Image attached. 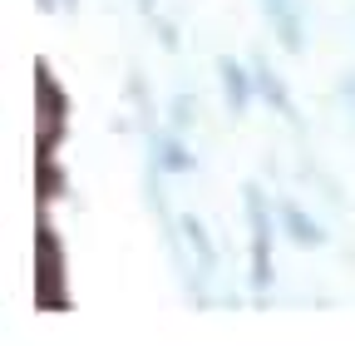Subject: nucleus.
<instances>
[{
    "mask_svg": "<svg viewBox=\"0 0 355 346\" xmlns=\"http://www.w3.org/2000/svg\"><path fill=\"white\" fill-rule=\"evenodd\" d=\"M277 223H282V233H286L296 247H321V242H326V228L311 218L301 203H277Z\"/></svg>",
    "mask_w": 355,
    "mask_h": 346,
    "instance_id": "3",
    "label": "nucleus"
},
{
    "mask_svg": "<svg viewBox=\"0 0 355 346\" xmlns=\"http://www.w3.org/2000/svg\"><path fill=\"white\" fill-rule=\"evenodd\" d=\"M252 79H257V94H261L266 104H272L277 114H291V94H286V84H282V74H277L272 65H266L261 55L252 60Z\"/></svg>",
    "mask_w": 355,
    "mask_h": 346,
    "instance_id": "5",
    "label": "nucleus"
},
{
    "mask_svg": "<svg viewBox=\"0 0 355 346\" xmlns=\"http://www.w3.org/2000/svg\"><path fill=\"white\" fill-rule=\"evenodd\" d=\"M158 168L163 173H193V154H188V144L178 139V134H163L158 139Z\"/></svg>",
    "mask_w": 355,
    "mask_h": 346,
    "instance_id": "6",
    "label": "nucleus"
},
{
    "mask_svg": "<svg viewBox=\"0 0 355 346\" xmlns=\"http://www.w3.org/2000/svg\"><path fill=\"white\" fill-rule=\"evenodd\" d=\"M193 124V99H173V129H188Z\"/></svg>",
    "mask_w": 355,
    "mask_h": 346,
    "instance_id": "8",
    "label": "nucleus"
},
{
    "mask_svg": "<svg viewBox=\"0 0 355 346\" xmlns=\"http://www.w3.org/2000/svg\"><path fill=\"white\" fill-rule=\"evenodd\" d=\"M217 74H222V94H227L232 114H247V104H252V94H257L252 65H242V60H232V55H222V60H217Z\"/></svg>",
    "mask_w": 355,
    "mask_h": 346,
    "instance_id": "2",
    "label": "nucleus"
},
{
    "mask_svg": "<svg viewBox=\"0 0 355 346\" xmlns=\"http://www.w3.org/2000/svg\"><path fill=\"white\" fill-rule=\"evenodd\" d=\"M242 198H247V223H252V287L266 292L272 287V213H266V198L257 183H247Z\"/></svg>",
    "mask_w": 355,
    "mask_h": 346,
    "instance_id": "1",
    "label": "nucleus"
},
{
    "mask_svg": "<svg viewBox=\"0 0 355 346\" xmlns=\"http://www.w3.org/2000/svg\"><path fill=\"white\" fill-rule=\"evenodd\" d=\"M261 6H266L272 30L282 35V45H286V50H301V45H306V30H301V20H296V0H261Z\"/></svg>",
    "mask_w": 355,
    "mask_h": 346,
    "instance_id": "4",
    "label": "nucleus"
},
{
    "mask_svg": "<svg viewBox=\"0 0 355 346\" xmlns=\"http://www.w3.org/2000/svg\"><path fill=\"white\" fill-rule=\"evenodd\" d=\"M183 238H188V247H193V257L212 272L217 267V247H212V238H207V228L193 218V213H183Z\"/></svg>",
    "mask_w": 355,
    "mask_h": 346,
    "instance_id": "7",
    "label": "nucleus"
},
{
    "mask_svg": "<svg viewBox=\"0 0 355 346\" xmlns=\"http://www.w3.org/2000/svg\"><path fill=\"white\" fill-rule=\"evenodd\" d=\"M345 99H350V104H355V79H345Z\"/></svg>",
    "mask_w": 355,
    "mask_h": 346,
    "instance_id": "9",
    "label": "nucleus"
}]
</instances>
